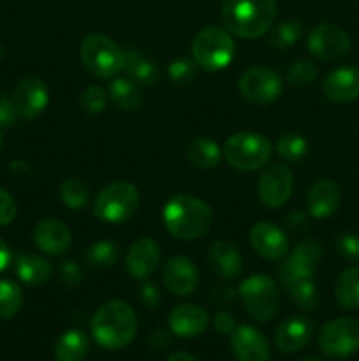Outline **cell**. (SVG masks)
<instances>
[{
	"label": "cell",
	"instance_id": "cell-32",
	"mask_svg": "<svg viewBox=\"0 0 359 361\" xmlns=\"http://www.w3.org/2000/svg\"><path fill=\"white\" fill-rule=\"evenodd\" d=\"M120 257V245L111 240H101L90 245L87 252V261L95 270H106L115 267Z\"/></svg>",
	"mask_w": 359,
	"mask_h": 361
},
{
	"label": "cell",
	"instance_id": "cell-26",
	"mask_svg": "<svg viewBox=\"0 0 359 361\" xmlns=\"http://www.w3.org/2000/svg\"><path fill=\"white\" fill-rule=\"evenodd\" d=\"M108 97L122 111H136L143 104L141 85L132 78H115L108 87Z\"/></svg>",
	"mask_w": 359,
	"mask_h": 361
},
{
	"label": "cell",
	"instance_id": "cell-36",
	"mask_svg": "<svg viewBox=\"0 0 359 361\" xmlns=\"http://www.w3.org/2000/svg\"><path fill=\"white\" fill-rule=\"evenodd\" d=\"M275 150L285 161H299L308 154V141L299 134H285L277 141Z\"/></svg>",
	"mask_w": 359,
	"mask_h": 361
},
{
	"label": "cell",
	"instance_id": "cell-23",
	"mask_svg": "<svg viewBox=\"0 0 359 361\" xmlns=\"http://www.w3.org/2000/svg\"><path fill=\"white\" fill-rule=\"evenodd\" d=\"M34 242L42 252L60 256L70 247V231L56 219H44L34 229Z\"/></svg>",
	"mask_w": 359,
	"mask_h": 361
},
{
	"label": "cell",
	"instance_id": "cell-31",
	"mask_svg": "<svg viewBox=\"0 0 359 361\" xmlns=\"http://www.w3.org/2000/svg\"><path fill=\"white\" fill-rule=\"evenodd\" d=\"M125 71L139 85H155L158 81V71L155 63L136 49L125 51Z\"/></svg>",
	"mask_w": 359,
	"mask_h": 361
},
{
	"label": "cell",
	"instance_id": "cell-46",
	"mask_svg": "<svg viewBox=\"0 0 359 361\" xmlns=\"http://www.w3.org/2000/svg\"><path fill=\"white\" fill-rule=\"evenodd\" d=\"M285 226H287L291 231H303V229L308 228V219L303 212H292L285 217Z\"/></svg>",
	"mask_w": 359,
	"mask_h": 361
},
{
	"label": "cell",
	"instance_id": "cell-7",
	"mask_svg": "<svg viewBox=\"0 0 359 361\" xmlns=\"http://www.w3.org/2000/svg\"><path fill=\"white\" fill-rule=\"evenodd\" d=\"M224 157L238 171H256L270 161L271 145L263 134L236 133L225 141Z\"/></svg>",
	"mask_w": 359,
	"mask_h": 361
},
{
	"label": "cell",
	"instance_id": "cell-17",
	"mask_svg": "<svg viewBox=\"0 0 359 361\" xmlns=\"http://www.w3.org/2000/svg\"><path fill=\"white\" fill-rule=\"evenodd\" d=\"M322 94L340 104L359 99V67L344 66L327 73L322 81Z\"/></svg>",
	"mask_w": 359,
	"mask_h": 361
},
{
	"label": "cell",
	"instance_id": "cell-35",
	"mask_svg": "<svg viewBox=\"0 0 359 361\" xmlns=\"http://www.w3.org/2000/svg\"><path fill=\"white\" fill-rule=\"evenodd\" d=\"M23 305L20 286L11 281H0V319H11Z\"/></svg>",
	"mask_w": 359,
	"mask_h": 361
},
{
	"label": "cell",
	"instance_id": "cell-40",
	"mask_svg": "<svg viewBox=\"0 0 359 361\" xmlns=\"http://www.w3.org/2000/svg\"><path fill=\"white\" fill-rule=\"evenodd\" d=\"M338 252L345 257L347 261L352 263H359V235L354 233H347L341 235L336 242Z\"/></svg>",
	"mask_w": 359,
	"mask_h": 361
},
{
	"label": "cell",
	"instance_id": "cell-13",
	"mask_svg": "<svg viewBox=\"0 0 359 361\" xmlns=\"http://www.w3.org/2000/svg\"><path fill=\"white\" fill-rule=\"evenodd\" d=\"M250 245L267 261L282 259L289 254V238L277 224L273 222H257L250 229Z\"/></svg>",
	"mask_w": 359,
	"mask_h": 361
},
{
	"label": "cell",
	"instance_id": "cell-29",
	"mask_svg": "<svg viewBox=\"0 0 359 361\" xmlns=\"http://www.w3.org/2000/svg\"><path fill=\"white\" fill-rule=\"evenodd\" d=\"M16 274L25 284L39 286L44 284L49 279V275H51V267H49V263L44 257L35 256V254H25V256H21L20 259H18Z\"/></svg>",
	"mask_w": 359,
	"mask_h": 361
},
{
	"label": "cell",
	"instance_id": "cell-16",
	"mask_svg": "<svg viewBox=\"0 0 359 361\" xmlns=\"http://www.w3.org/2000/svg\"><path fill=\"white\" fill-rule=\"evenodd\" d=\"M162 279L169 293L176 296H189L199 284V271L189 257L175 256L165 261Z\"/></svg>",
	"mask_w": 359,
	"mask_h": 361
},
{
	"label": "cell",
	"instance_id": "cell-48",
	"mask_svg": "<svg viewBox=\"0 0 359 361\" xmlns=\"http://www.w3.org/2000/svg\"><path fill=\"white\" fill-rule=\"evenodd\" d=\"M168 361H197V360L194 358L192 355H189V353H175V355L169 356Z\"/></svg>",
	"mask_w": 359,
	"mask_h": 361
},
{
	"label": "cell",
	"instance_id": "cell-39",
	"mask_svg": "<svg viewBox=\"0 0 359 361\" xmlns=\"http://www.w3.org/2000/svg\"><path fill=\"white\" fill-rule=\"evenodd\" d=\"M196 74L197 63L194 62V59H176L169 66V78L175 83H189V81H192L196 78Z\"/></svg>",
	"mask_w": 359,
	"mask_h": 361
},
{
	"label": "cell",
	"instance_id": "cell-5",
	"mask_svg": "<svg viewBox=\"0 0 359 361\" xmlns=\"http://www.w3.org/2000/svg\"><path fill=\"white\" fill-rule=\"evenodd\" d=\"M234 41L220 27H206L192 42V59L197 67L208 73L222 71L234 59Z\"/></svg>",
	"mask_w": 359,
	"mask_h": 361
},
{
	"label": "cell",
	"instance_id": "cell-14",
	"mask_svg": "<svg viewBox=\"0 0 359 361\" xmlns=\"http://www.w3.org/2000/svg\"><path fill=\"white\" fill-rule=\"evenodd\" d=\"M13 102L21 118H37L48 106V87L39 78H25L14 88Z\"/></svg>",
	"mask_w": 359,
	"mask_h": 361
},
{
	"label": "cell",
	"instance_id": "cell-43",
	"mask_svg": "<svg viewBox=\"0 0 359 361\" xmlns=\"http://www.w3.org/2000/svg\"><path fill=\"white\" fill-rule=\"evenodd\" d=\"M16 106H14L13 99H9L7 95L0 94V130L7 129V127L13 126L16 122Z\"/></svg>",
	"mask_w": 359,
	"mask_h": 361
},
{
	"label": "cell",
	"instance_id": "cell-10",
	"mask_svg": "<svg viewBox=\"0 0 359 361\" xmlns=\"http://www.w3.org/2000/svg\"><path fill=\"white\" fill-rule=\"evenodd\" d=\"M239 92L253 104H271L282 94V80L270 67H250L239 78Z\"/></svg>",
	"mask_w": 359,
	"mask_h": 361
},
{
	"label": "cell",
	"instance_id": "cell-33",
	"mask_svg": "<svg viewBox=\"0 0 359 361\" xmlns=\"http://www.w3.org/2000/svg\"><path fill=\"white\" fill-rule=\"evenodd\" d=\"M60 200L70 210H83L90 200V190L81 180L67 178L60 185Z\"/></svg>",
	"mask_w": 359,
	"mask_h": 361
},
{
	"label": "cell",
	"instance_id": "cell-18",
	"mask_svg": "<svg viewBox=\"0 0 359 361\" xmlns=\"http://www.w3.org/2000/svg\"><path fill=\"white\" fill-rule=\"evenodd\" d=\"M312 335V321L306 317H289L278 324L277 331H275V345L284 355H292L308 345Z\"/></svg>",
	"mask_w": 359,
	"mask_h": 361
},
{
	"label": "cell",
	"instance_id": "cell-20",
	"mask_svg": "<svg viewBox=\"0 0 359 361\" xmlns=\"http://www.w3.org/2000/svg\"><path fill=\"white\" fill-rule=\"evenodd\" d=\"M160 263V247L151 238H139L130 245L125 256V268L134 279H146Z\"/></svg>",
	"mask_w": 359,
	"mask_h": 361
},
{
	"label": "cell",
	"instance_id": "cell-24",
	"mask_svg": "<svg viewBox=\"0 0 359 361\" xmlns=\"http://www.w3.org/2000/svg\"><path fill=\"white\" fill-rule=\"evenodd\" d=\"M208 261L215 275L224 281H232L241 274L243 257L238 247L229 242H222V240L215 242L208 252Z\"/></svg>",
	"mask_w": 359,
	"mask_h": 361
},
{
	"label": "cell",
	"instance_id": "cell-4",
	"mask_svg": "<svg viewBox=\"0 0 359 361\" xmlns=\"http://www.w3.org/2000/svg\"><path fill=\"white\" fill-rule=\"evenodd\" d=\"M80 56L84 69L102 80L116 78L125 69V51L102 34L87 35L81 42Z\"/></svg>",
	"mask_w": 359,
	"mask_h": 361
},
{
	"label": "cell",
	"instance_id": "cell-30",
	"mask_svg": "<svg viewBox=\"0 0 359 361\" xmlns=\"http://www.w3.org/2000/svg\"><path fill=\"white\" fill-rule=\"evenodd\" d=\"M334 296L344 309H359V267L348 268L338 277L336 286H334Z\"/></svg>",
	"mask_w": 359,
	"mask_h": 361
},
{
	"label": "cell",
	"instance_id": "cell-15",
	"mask_svg": "<svg viewBox=\"0 0 359 361\" xmlns=\"http://www.w3.org/2000/svg\"><path fill=\"white\" fill-rule=\"evenodd\" d=\"M232 355L238 361H270L267 338L257 328L243 324L231 334Z\"/></svg>",
	"mask_w": 359,
	"mask_h": 361
},
{
	"label": "cell",
	"instance_id": "cell-11",
	"mask_svg": "<svg viewBox=\"0 0 359 361\" xmlns=\"http://www.w3.org/2000/svg\"><path fill=\"white\" fill-rule=\"evenodd\" d=\"M308 49L315 59L333 62L351 51V37L336 25L319 23L310 30Z\"/></svg>",
	"mask_w": 359,
	"mask_h": 361
},
{
	"label": "cell",
	"instance_id": "cell-49",
	"mask_svg": "<svg viewBox=\"0 0 359 361\" xmlns=\"http://www.w3.org/2000/svg\"><path fill=\"white\" fill-rule=\"evenodd\" d=\"M2 145H4V137H2V133H0V150H2Z\"/></svg>",
	"mask_w": 359,
	"mask_h": 361
},
{
	"label": "cell",
	"instance_id": "cell-28",
	"mask_svg": "<svg viewBox=\"0 0 359 361\" xmlns=\"http://www.w3.org/2000/svg\"><path fill=\"white\" fill-rule=\"evenodd\" d=\"M88 338L83 331L69 330L60 335L55 344L56 361H83L88 355Z\"/></svg>",
	"mask_w": 359,
	"mask_h": 361
},
{
	"label": "cell",
	"instance_id": "cell-21",
	"mask_svg": "<svg viewBox=\"0 0 359 361\" xmlns=\"http://www.w3.org/2000/svg\"><path fill=\"white\" fill-rule=\"evenodd\" d=\"M208 323H210V316L206 310L194 303L175 307L169 314V328L172 334L183 338L199 337L208 328Z\"/></svg>",
	"mask_w": 359,
	"mask_h": 361
},
{
	"label": "cell",
	"instance_id": "cell-52",
	"mask_svg": "<svg viewBox=\"0 0 359 361\" xmlns=\"http://www.w3.org/2000/svg\"><path fill=\"white\" fill-rule=\"evenodd\" d=\"M355 2H358V4H359V0H355Z\"/></svg>",
	"mask_w": 359,
	"mask_h": 361
},
{
	"label": "cell",
	"instance_id": "cell-41",
	"mask_svg": "<svg viewBox=\"0 0 359 361\" xmlns=\"http://www.w3.org/2000/svg\"><path fill=\"white\" fill-rule=\"evenodd\" d=\"M58 277L62 281V284L70 286V288H76L83 281V275H81L80 267H77L74 261H62L58 267Z\"/></svg>",
	"mask_w": 359,
	"mask_h": 361
},
{
	"label": "cell",
	"instance_id": "cell-45",
	"mask_svg": "<svg viewBox=\"0 0 359 361\" xmlns=\"http://www.w3.org/2000/svg\"><path fill=\"white\" fill-rule=\"evenodd\" d=\"M213 326H215V330L218 331V334L231 335L232 331L236 330V319L232 317V314L222 310V312H218L217 316H215Z\"/></svg>",
	"mask_w": 359,
	"mask_h": 361
},
{
	"label": "cell",
	"instance_id": "cell-6",
	"mask_svg": "<svg viewBox=\"0 0 359 361\" xmlns=\"http://www.w3.org/2000/svg\"><path fill=\"white\" fill-rule=\"evenodd\" d=\"M137 208H139L137 187L130 182H115L97 194L94 214L102 222L122 224L134 217Z\"/></svg>",
	"mask_w": 359,
	"mask_h": 361
},
{
	"label": "cell",
	"instance_id": "cell-25",
	"mask_svg": "<svg viewBox=\"0 0 359 361\" xmlns=\"http://www.w3.org/2000/svg\"><path fill=\"white\" fill-rule=\"evenodd\" d=\"M280 284L284 286L287 296L298 309L313 310L319 305L320 295L315 281H313V275H287V277L280 279Z\"/></svg>",
	"mask_w": 359,
	"mask_h": 361
},
{
	"label": "cell",
	"instance_id": "cell-2",
	"mask_svg": "<svg viewBox=\"0 0 359 361\" xmlns=\"http://www.w3.org/2000/svg\"><path fill=\"white\" fill-rule=\"evenodd\" d=\"M222 21L231 34L257 39L270 30L277 18L275 0H224Z\"/></svg>",
	"mask_w": 359,
	"mask_h": 361
},
{
	"label": "cell",
	"instance_id": "cell-44",
	"mask_svg": "<svg viewBox=\"0 0 359 361\" xmlns=\"http://www.w3.org/2000/svg\"><path fill=\"white\" fill-rule=\"evenodd\" d=\"M139 298H141V302H143L144 307H148V309H155V307L160 303V293H158V289L155 288V284L144 282V284L141 286Z\"/></svg>",
	"mask_w": 359,
	"mask_h": 361
},
{
	"label": "cell",
	"instance_id": "cell-47",
	"mask_svg": "<svg viewBox=\"0 0 359 361\" xmlns=\"http://www.w3.org/2000/svg\"><path fill=\"white\" fill-rule=\"evenodd\" d=\"M11 263V250L4 240H0V271L6 270L7 264Z\"/></svg>",
	"mask_w": 359,
	"mask_h": 361
},
{
	"label": "cell",
	"instance_id": "cell-9",
	"mask_svg": "<svg viewBox=\"0 0 359 361\" xmlns=\"http://www.w3.org/2000/svg\"><path fill=\"white\" fill-rule=\"evenodd\" d=\"M319 348L329 358H347L359 351V321L336 317L327 321L319 335Z\"/></svg>",
	"mask_w": 359,
	"mask_h": 361
},
{
	"label": "cell",
	"instance_id": "cell-1",
	"mask_svg": "<svg viewBox=\"0 0 359 361\" xmlns=\"http://www.w3.org/2000/svg\"><path fill=\"white\" fill-rule=\"evenodd\" d=\"M90 328L101 348L116 351L127 348L134 341L137 334V317L132 307L115 300L99 307L92 317Z\"/></svg>",
	"mask_w": 359,
	"mask_h": 361
},
{
	"label": "cell",
	"instance_id": "cell-42",
	"mask_svg": "<svg viewBox=\"0 0 359 361\" xmlns=\"http://www.w3.org/2000/svg\"><path fill=\"white\" fill-rule=\"evenodd\" d=\"M16 217V203L7 190L0 189V226H7Z\"/></svg>",
	"mask_w": 359,
	"mask_h": 361
},
{
	"label": "cell",
	"instance_id": "cell-12",
	"mask_svg": "<svg viewBox=\"0 0 359 361\" xmlns=\"http://www.w3.org/2000/svg\"><path fill=\"white\" fill-rule=\"evenodd\" d=\"M294 187V175L291 169L284 164H271L264 168L260 173L259 185V200L270 208H280L289 201Z\"/></svg>",
	"mask_w": 359,
	"mask_h": 361
},
{
	"label": "cell",
	"instance_id": "cell-3",
	"mask_svg": "<svg viewBox=\"0 0 359 361\" xmlns=\"http://www.w3.org/2000/svg\"><path fill=\"white\" fill-rule=\"evenodd\" d=\"M164 226L175 238L196 240L206 235L213 222L211 208L204 201L187 194L172 196L164 204Z\"/></svg>",
	"mask_w": 359,
	"mask_h": 361
},
{
	"label": "cell",
	"instance_id": "cell-51",
	"mask_svg": "<svg viewBox=\"0 0 359 361\" xmlns=\"http://www.w3.org/2000/svg\"><path fill=\"white\" fill-rule=\"evenodd\" d=\"M301 361H319V360H315V358H305V360H301Z\"/></svg>",
	"mask_w": 359,
	"mask_h": 361
},
{
	"label": "cell",
	"instance_id": "cell-34",
	"mask_svg": "<svg viewBox=\"0 0 359 361\" xmlns=\"http://www.w3.org/2000/svg\"><path fill=\"white\" fill-rule=\"evenodd\" d=\"M303 27L299 21L296 20H285L280 21V23L273 25L270 30V44L273 48L285 49L289 46L296 44L298 39L301 37Z\"/></svg>",
	"mask_w": 359,
	"mask_h": 361
},
{
	"label": "cell",
	"instance_id": "cell-38",
	"mask_svg": "<svg viewBox=\"0 0 359 361\" xmlns=\"http://www.w3.org/2000/svg\"><path fill=\"white\" fill-rule=\"evenodd\" d=\"M106 104H108V92L95 85L88 87L80 97V106L87 115H99L104 111Z\"/></svg>",
	"mask_w": 359,
	"mask_h": 361
},
{
	"label": "cell",
	"instance_id": "cell-27",
	"mask_svg": "<svg viewBox=\"0 0 359 361\" xmlns=\"http://www.w3.org/2000/svg\"><path fill=\"white\" fill-rule=\"evenodd\" d=\"M187 159L197 169L217 168L222 159V150L210 137H194L187 145Z\"/></svg>",
	"mask_w": 359,
	"mask_h": 361
},
{
	"label": "cell",
	"instance_id": "cell-50",
	"mask_svg": "<svg viewBox=\"0 0 359 361\" xmlns=\"http://www.w3.org/2000/svg\"><path fill=\"white\" fill-rule=\"evenodd\" d=\"M4 56V48H2V44H0V59H2Z\"/></svg>",
	"mask_w": 359,
	"mask_h": 361
},
{
	"label": "cell",
	"instance_id": "cell-8",
	"mask_svg": "<svg viewBox=\"0 0 359 361\" xmlns=\"http://www.w3.org/2000/svg\"><path fill=\"white\" fill-rule=\"evenodd\" d=\"M238 293L248 316L259 323L273 319L275 314L278 312V303H280L278 286L267 275L257 274L245 279Z\"/></svg>",
	"mask_w": 359,
	"mask_h": 361
},
{
	"label": "cell",
	"instance_id": "cell-37",
	"mask_svg": "<svg viewBox=\"0 0 359 361\" xmlns=\"http://www.w3.org/2000/svg\"><path fill=\"white\" fill-rule=\"evenodd\" d=\"M285 78L292 87H306V85H312L315 81L317 67L310 60H298L287 67Z\"/></svg>",
	"mask_w": 359,
	"mask_h": 361
},
{
	"label": "cell",
	"instance_id": "cell-19",
	"mask_svg": "<svg viewBox=\"0 0 359 361\" xmlns=\"http://www.w3.org/2000/svg\"><path fill=\"white\" fill-rule=\"evenodd\" d=\"M320 259H322V245L319 242H315V240H303L289 254L287 259L280 264V268H278V279L296 274L315 275Z\"/></svg>",
	"mask_w": 359,
	"mask_h": 361
},
{
	"label": "cell",
	"instance_id": "cell-22",
	"mask_svg": "<svg viewBox=\"0 0 359 361\" xmlns=\"http://www.w3.org/2000/svg\"><path fill=\"white\" fill-rule=\"evenodd\" d=\"M341 201V189L333 180H319L306 194V208L315 219H326L338 210Z\"/></svg>",
	"mask_w": 359,
	"mask_h": 361
}]
</instances>
